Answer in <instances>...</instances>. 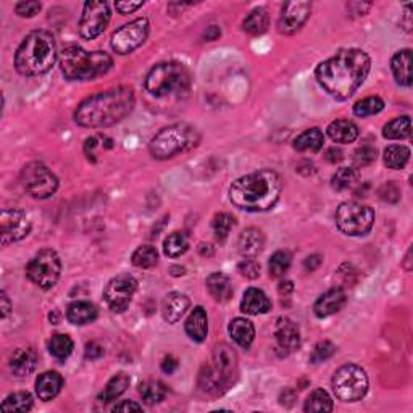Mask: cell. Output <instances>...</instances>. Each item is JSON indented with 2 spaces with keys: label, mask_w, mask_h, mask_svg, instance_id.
Returning <instances> with one entry per match:
<instances>
[{
  "label": "cell",
  "mask_w": 413,
  "mask_h": 413,
  "mask_svg": "<svg viewBox=\"0 0 413 413\" xmlns=\"http://www.w3.org/2000/svg\"><path fill=\"white\" fill-rule=\"evenodd\" d=\"M371 60L360 49H344L315 69L317 81L337 101L354 96L370 73Z\"/></svg>",
  "instance_id": "obj_1"
},
{
  "label": "cell",
  "mask_w": 413,
  "mask_h": 413,
  "mask_svg": "<svg viewBox=\"0 0 413 413\" xmlns=\"http://www.w3.org/2000/svg\"><path fill=\"white\" fill-rule=\"evenodd\" d=\"M131 87H115L89 97L74 112V121L84 128L113 126L126 118L134 108Z\"/></svg>",
  "instance_id": "obj_2"
},
{
  "label": "cell",
  "mask_w": 413,
  "mask_h": 413,
  "mask_svg": "<svg viewBox=\"0 0 413 413\" xmlns=\"http://www.w3.org/2000/svg\"><path fill=\"white\" fill-rule=\"evenodd\" d=\"M283 179L273 170H258L236 179L230 187L233 205L246 212H267L276 205Z\"/></svg>",
  "instance_id": "obj_3"
},
{
  "label": "cell",
  "mask_w": 413,
  "mask_h": 413,
  "mask_svg": "<svg viewBox=\"0 0 413 413\" xmlns=\"http://www.w3.org/2000/svg\"><path fill=\"white\" fill-rule=\"evenodd\" d=\"M57 60L56 39L49 31L37 29L29 33L15 53V68L23 76H39L47 73Z\"/></svg>",
  "instance_id": "obj_4"
},
{
  "label": "cell",
  "mask_w": 413,
  "mask_h": 413,
  "mask_svg": "<svg viewBox=\"0 0 413 413\" xmlns=\"http://www.w3.org/2000/svg\"><path fill=\"white\" fill-rule=\"evenodd\" d=\"M58 63L65 78L69 81H89L108 73L113 60L106 52H89L83 47L69 46L60 52Z\"/></svg>",
  "instance_id": "obj_5"
},
{
  "label": "cell",
  "mask_w": 413,
  "mask_h": 413,
  "mask_svg": "<svg viewBox=\"0 0 413 413\" xmlns=\"http://www.w3.org/2000/svg\"><path fill=\"white\" fill-rule=\"evenodd\" d=\"M237 378V355L228 344H218L213 349L212 363L201 371L199 386L203 392L220 396L235 385Z\"/></svg>",
  "instance_id": "obj_6"
},
{
  "label": "cell",
  "mask_w": 413,
  "mask_h": 413,
  "mask_svg": "<svg viewBox=\"0 0 413 413\" xmlns=\"http://www.w3.org/2000/svg\"><path fill=\"white\" fill-rule=\"evenodd\" d=\"M201 142V134L187 123H175L163 128L149 142V152L157 160H168L178 153L191 151Z\"/></svg>",
  "instance_id": "obj_7"
},
{
  "label": "cell",
  "mask_w": 413,
  "mask_h": 413,
  "mask_svg": "<svg viewBox=\"0 0 413 413\" xmlns=\"http://www.w3.org/2000/svg\"><path fill=\"white\" fill-rule=\"evenodd\" d=\"M191 87V73L178 62H163L153 67L146 78V89L155 97L179 96Z\"/></svg>",
  "instance_id": "obj_8"
},
{
  "label": "cell",
  "mask_w": 413,
  "mask_h": 413,
  "mask_svg": "<svg viewBox=\"0 0 413 413\" xmlns=\"http://www.w3.org/2000/svg\"><path fill=\"white\" fill-rule=\"evenodd\" d=\"M332 391L344 402H357L365 397L368 391V376L362 366L347 363L332 376Z\"/></svg>",
  "instance_id": "obj_9"
},
{
  "label": "cell",
  "mask_w": 413,
  "mask_h": 413,
  "mask_svg": "<svg viewBox=\"0 0 413 413\" xmlns=\"http://www.w3.org/2000/svg\"><path fill=\"white\" fill-rule=\"evenodd\" d=\"M336 225L347 236H363L375 225V212L360 202H344L336 210Z\"/></svg>",
  "instance_id": "obj_10"
},
{
  "label": "cell",
  "mask_w": 413,
  "mask_h": 413,
  "mask_svg": "<svg viewBox=\"0 0 413 413\" xmlns=\"http://www.w3.org/2000/svg\"><path fill=\"white\" fill-rule=\"evenodd\" d=\"M60 271H62V262L56 251L44 248L37 252L26 267V276L29 281L41 287V289H51L57 285Z\"/></svg>",
  "instance_id": "obj_11"
},
{
  "label": "cell",
  "mask_w": 413,
  "mask_h": 413,
  "mask_svg": "<svg viewBox=\"0 0 413 413\" xmlns=\"http://www.w3.org/2000/svg\"><path fill=\"white\" fill-rule=\"evenodd\" d=\"M22 184L29 196L34 199H47L56 194L58 179L49 168L41 162H31L23 168Z\"/></svg>",
  "instance_id": "obj_12"
},
{
  "label": "cell",
  "mask_w": 413,
  "mask_h": 413,
  "mask_svg": "<svg viewBox=\"0 0 413 413\" xmlns=\"http://www.w3.org/2000/svg\"><path fill=\"white\" fill-rule=\"evenodd\" d=\"M149 36V22L147 18L133 19L131 23L123 24L112 36V49L119 56L131 53L146 42Z\"/></svg>",
  "instance_id": "obj_13"
},
{
  "label": "cell",
  "mask_w": 413,
  "mask_h": 413,
  "mask_svg": "<svg viewBox=\"0 0 413 413\" xmlns=\"http://www.w3.org/2000/svg\"><path fill=\"white\" fill-rule=\"evenodd\" d=\"M137 291V281L131 275H118L107 283L103 289V298H106L108 308L115 313L126 310L131 303L134 294Z\"/></svg>",
  "instance_id": "obj_14"
},
{
  "label": "cell",
  "mask_w": 413,
  "mask_h": 413,
  "mask_svg": "<svg viewBox=\"0 0 413 413\" xmlns=\"http://www.w3.org/2000/svg\"><path fill=\"white\" fill-rule=\"evenodd\" d=\"M110 7L107 2L84 3L81 18H79V34L87 41H92L106 31L110 22Z\"/></svg>",
  "instance_id": "obj_15"
},
{
  "label": "cell",
  "mask_w": 413,
  "mask_h": 413,
  "mask_svg": "<svg viewBox=\"0 0 413 413\" xmlns=\"http://www.w3.org/2000/svg\"><path fill=\"white\" fill-rule=\"evenodd\" d=\"M31 231V221L26 213L19 208H3L0 213V235H2V244L22 241Z\"/></svg>",
  "instance_id": "obj_16"
},
{
  "label": "cell",
  "mask_w": 413,
  "mask_h": 413,
  "mask_svg": "<svg viewBox=\"0 0 413 413\" xmlns=\"http://www.w3.org/2000/svg\"><path fill=\"white\" fill-rule=\"evenodd\" d=\"M312 12V2H287L283 5L280 19H278V29L280 33L287 34H296L298 29H301L305 22L310 17Z\"/></svg>",
  "instance_id": "obj_17"
},
{
  "label": "cell",
  "mask_w": 413,
  "mask_h": 413,
  "mask_svg": "<svg viewBox=\"0 0 413 413\" xmlns=\"http://www.w3.org/2000/svg\"><path fill=\"white\" fill-rule=\"evenodd\" d=\"M301 347V331L289 318L278 320L275 328V351L280 357H286Z\"/></svg>",
  "instance_id": "obj_18"
},
{
  "label": "cell",
  "mask_w": 413,
  "mask_h": 413,
  "mask_svg": "<svg viewBox=\"0 0 413 413\" xmlns=\"http://www.w3.org/2000/svg\"><path fill=\"white\" fill-rule=\"evenodd\" d=\"M346 292L341 287H335V289L326 291L325 294L318 297V301L313 305V312L318 318H326L335 315L346 305Z\"/></svg>",
  "instance_id": "obj_19"
},
{
  "label": "cell",
  "mask_w": 413,
  "mask_h": 413,
  "mask_svg": "<svg viewBox=\"0 0 413 413\" xmlns=\"http://www.w3.org/2000/svg\"><path fill=\"white\" fill-rule=\"evenodd\" d=\"M265 247V236L258 228H247L237 239V252L244 258H255Z\"/></svg>",
  "instance_id": "obj_20"
},
{
  "label": "cell",
  "mask_w": 413,
  "mask_h": 413,
  "mask_svg": "<svg viewBox=\"0 0 413 413\" xmlns=\"http://www.w3.org/2000/svg\"><path fill=\"white\" fill-rule=\"evenodd\" d=\"M37 365V354L31 347H19L10 357V370L17 378L31 375Z\"/></svg>",
  "instance_id": "obj_21"
},
{
  "label": "cell",
  "mask_w": 413,
  "mask_h": 413,
  "mask_svg": "<svg viewBox=\"0 0 413 413\" xmlns=\"http://www.w3.org/2000/svg\"><path fill=\"white\" fill-rule=\"evenodd\" d=\"M271 302L270 298L267 297L265 292L262 289H257V287H248V289L244 292L242 302H241V310L247 315H263V313L270 312Z\"/></svg>",
  "instance_id": "obj_22"
},
{
  "label": "cell",
  "mask_w": 413,
  "mask_h": 413,
  "mask_svg": "<svg viewBox=\"0 0 413 413\" xmlns=\"http://www.w3.org/2000/svg\"><path fill=\"white\" fill-rule=\"evenodd\" d=\"M63 378L57 371H46L39 375L36 380V394L41 401L49 402L56 399L58 392L62 391Z\"/></svg>",
  "instance_id": "obj_23"
},
{
  "label": "cell",
  "mask_w": 413,
  "mask_h": 413,
  "mask_svg": "<svg viewBox=\"0 0 413 413\" xmlns=\"http://www.w3.org/2000/svg\"><path fill=\"white\" fill-rule=\"evenodd\" d=\"M189 308V298L181 292H170L162 303V315L168 323H178Z\"/></svg>",
  "instance_id": "obj_24"
},
{
  "label": "cell",
  "mask_w": 413,
  "mask_h": 413,
  "mask_svg": "<svg viewBox=\"0 0 413 413\" xmlns=\"http://www.w3.org/2000/svg\"><path fill=\"white\" fill-rule=\"evenodd\" d=\"M391 69L397 84L410 87L412 86V51L404 49L399 51L391 60Z\"/></svg>",
  "instance_id": "obj_25"
},
{
  "label": "cell",
  "mask_w": 413,
  "mask_h": 413,
  "mask_svg": "<svg viewBox=\"0 0 413 413\" xmlns=\"http://www.w3.org/2000/svg\"><path fill=\"white\" fill-rule=\"evenodd\" d=\"M228 331H230L233 341L242 349H248L255 339V328L246 318H235L228 326Z\"/></svg>",
  "instance_id": "obj_26"
},
{
  "label": "cell",
  "mask_w": 413,
  "mask_h": 413,
  "mask_svg": "<svg viewBox=\"0 0 413 413\" xmlns=\"http://www.w3.org/2000/svg\"><path fill=\"white\" fill-rule=\"evenodd\" d=\"M186 332L192 341L202 342L208 332L207 313L202 307H196L186 320Z\"/></svg>",
  "instance_id": "obj_27"
},
{
  "label": "cell",
  "mask_w": 413,
  "mask_h": 413,
  "mask_svg": "<svg viewBox=\"0 0 413 413\" xmlns=\"http://www.w3.org/2000/svg\"><path fill=\"white\" fill-rule=\"evenodd\" d=\"M207 287L210 296L215 298L217 302H228L231 301L233 297V285L231 280L228 278L225 273H213L207 278Z\"/></svg>",
  "instance_id": "obj_28"
},
{
  "label": "cell",
  "mask_w": 413,
  "mask_h": 413,
  "mask_svg": "<svg viewBox=\"0 0 413 413\" xmlns=\"http://www.w3.org/2000/svg\"><path fill=\"white\" fill-rule=\"evenodd\" d=\"M328 136L335 142L349 144L358 137V128L351 119H336L328 126Z\"/></svg>",
  "instance_id": "obj_29"
},
{
  "label": "cell",
  "mask_w": 413,
  "mask_h": 413,
  "mask_svg": "<svg viewBox=\"0 0 413 413\" xmlns=\"http://www.w3.org/2000/svg\"><path fill=\"white\" fill-rule=\"evenodd\" d=\"M67 318L69 323H73V325L83 326V325H87V323H92L94 320H96L97 310L91 302L78 301V302H73L71 305L68 307Z\"/></svg>",
  "instance_id": "obj_30"
},
{
  "label": "cell",
  "mask_w": 413,
  "mask_h": 413,
  "mask_svg": "<svg viewBox=\"0 0 413 413\" xmlns=\"http://www.w3.org/2000/svg\"><path fill=\"white\" fill-rule=\"evenodd\" d=\"M323 144H325V136L318 128H312L303 131L301 136L296 137L294 141V149L298 152H320L323 149Z\"/></svg>",
  "instance_id": "obj_31"
},
{
  "label": "cell",
  "mask_w": 413,
  "mask_h": 413,
  "mask_svg": "<svg viewBox=\"0 0 413 413\" xmlns=\"http://www.w3.org/2000/svg\"><path fill=\"white\" fill-rule=\"evenodd\" d=\"M128 386H129V376L126 373H118V375L113 376L112 380L107 382V386L103 387L101 396H99V401H101L102 404H108V402L117 401L118 397L128 389Z\"/></svg>",
  "instance_id": "obj_32"
},
{
  "label": "cell",
  "mask_w": 413,
  "mask_h": 413,
  "mask_svg": "<svg viewBox=\"0 0 413 413\" xmlns=\"http://www.w3.org/2000/svg\"><path fill=\"white\" fill-rule=\"evenodd\" d=\"M382 136L391 141L397 139H409L412 136V119L410 117H401L391 119L389 123L382 128Z\"/></svg>",
  "instance_id": "obj_33"
},
{
  "label": "cell",
  "mask_w": 413,
  "mask_h": 413,
  "mask_svg": "<svg viewBox=\"0 0 413 413\" xmlns=\"http://www.w3.org/2000/svg\"><path fill=\"white\" fill-rule=\"evenodd\" d=\"M268 23H270V18H268L267 10L255 8L247 15L246 19H244L242 28L246 33L252 34V36H257V34H262L267 31Z\"/></svg>",
  "instance_id": "obj_34"
},
{
  "label": "cell",
  "mask_w": 413,
  "mask_h": 413,
  "mask_svg": "<svg viewBox=\"0 0 413 413\" xmlns=\"http://www.w3.org/2000/svg\"><path fill=\"white\" fill-rule=\"evenodd\" d=\"M167 386L162 381H146L139 386V394L149 405L158 404L167 397Z\"/></svg>",
  "instance_id": "obj_35"
},
{
  "label": "cell",
  "mask_w": 413,
  "mask_h": 413,
  "mask_svg": "<svg viewBox=\"0 0 413 413\" xmlns=\"http://www.w3.org/2000/svg\"><path fill=\"white\" fill-rule=\"evenodd\" d=\"M335 405H332V401L330 394L323 389H315L308 396L305 401V405H303V410L312 412V413H325V412H332Z\"/></svg>",
  "instance_id": "obj_36"
},
{
  "label": "cell",
  "mask_w": 413,
  "mask_h": 413,
  "mask_svg": "<svg viewBox=\"0 0 413 413\" xmlns=\"http://www.w3.org/2000/svg\"><path fill=\"white\" fill-rule=\"evenodd\" d=\"M358 181V171L354 167H342L337 170L331 178V186L336 191H347V189L354 187Z\"/></svg>",
  "instance_id": "obj_37"
},
{
  "label": "cell",
  "mask_w": 413,
  "mask_h": 413,
  "mask_svg": "<svg viewBox=\"0 0 413 413\" xmlns=\"http://www.w3.org/2000/svg\"><path fill=\"white\" fill-rule=\"evenodd\" d=\"M163 248H165V253L168 257H181L189 248V236L183 231L171 233V235L165 239V246H163Z\"/></svg>",
  "instance_id": "obj_38"
},
{
  "label": "cell",
  "mask_w": 413,
  "mask_h": 413,
  "mask_svg": "<svg viewBox=\"0 0 413 413\" xmlns=\"http://www.w3.org/2000/svg\"><path fill=\"white\" fill-rule=\"evenodd\" d=\"M410 158V151L405 146H389L385 151V163L392 170H402Z\"/></svg>",
  "instance_id": "obj_39"
},
{
  "label": "cell",
  "mask_w": 413,
  "mask_h": 413,
  "mask_svg": "<svg viewBox=\"0 0 413 413\" xmlns=\"http://www.w3.org/2000/svg\"><path fill=\"white\" fill-rule=\"evenodd\" d=\"M74 349V344L71 337L67 335H53L52 339L49 341V352H51L52 357H56L57 360H65L71 355Z\"/></svg>",
  "instance_id": "obj_40"
},
{
  "label": "cell",
  "mask_w": 413,
  "mask_h": 413,
  "mask_svg": "<svg viewBox=\"0 0 413 413\" xmlns=\"http://www.w3.org/2000/svg\"><path fill=\"white\" fill-rule=\"evenodd\" d=\"M131 260L134 267L149 270V268H153L158 263V252L152 246H141L134 251Z\"/></svg>",
  "instance_id": "obj_41"
},
{
  "label": "cell",
  "mask_w": 413,
  "mask_h": 413,
  "mask_svg": "<svg viewBox=\"0 0 413 413\" xmlns=\"http://www.w3.org/2000/svg\"><path fill=\"white\" fill-rule=\"evenodd\" d=\"M292 263V257L287 251H278L271 255L270 262H268V271H270L271 278H283L289 270Z\"/></svg>",
  "instance_id": "obj_42"
},
{
  "label": "cell",
  "mask_w": 413,
  "mask_h": 413,
  "mask_svg": "<svg viewBox=\"0 0 413 413\" xmlns=\"http://www.w3.org/2000/svg\"><path fill=\"white\" fill-rule=\"evenodd\" d=\"M33 407V396L29 392H15L2 402L3 412H28Z\"/></svg>",
  "instance_id": "obj_43"
},
{
  "label": "cell",
  "mask_w": 413,
  "mask_h": 413,
  "mask_svg": "<svg viewBox=\"0 0 413 413\" xmlns=\"http://www.w3.org/2000/svg\"><path fill=\"white\" fill-rule=\"evenodd\" d=\"M382 108H385V102H382V99L371 96V97L363 99V101H360V102H357L354 106V113L360 118H366V117L376 115V113L382 112Z\"/></svg>",
  "instance_id": "obj_44"
},
{
  "label": "cell",
  "mask_w": 413,
  "mask_h": 413,
  "mask_svg": "<svg viewBox=\"0 0 413 413\" xmlns=\"http://www.w3.org/2000/svg\"><path fill=\"white\" fill-rule=\"evenodd\" d=\"M235 225H236L235 217L230 215V213H218L212 221L213 233H215V237L218 241H225V239L230 236V233L233 228H235Z\"/></svg>",
  "instance_id": "obj_45"
},
{
  "label": "cell",
  "mask_w": 413,
  "mask_h": 413,
  "mask_svg": "<svg viewBox=\"0 0 413 413\" xmlns=\"http://www.w3.org/2000/svg\"><path fill=\"white\" fill-rule=\"evenodd\" d=\"M375 160H376V149L368 146V144L358 147L354 152V163L357 167H368Z\"/></svg>",
  "instance_id": "obj_46"
},
{
  "label": "cell",
  "mask_w": 413,
  "mask_h": 413,
  "mask_svg": "<svg viewBox=\"0 0 413 413\" xmlns=\"http://www.w3.org/2000/svg\"><path fill=\"white\" fill-rule=\"evenodd\" d=\"M335 352H336L335 344H331L330 341H323V342H320V344L315 346V349H313L312 355H310V362L312 363L325 362L332 354H335Z\"/></svg>",
  "instance_id": "obj_47"
},
{
  "label": "cell",
  "mask_w": 413,
  "mask_h": 413,
  "mask_svg": "<svg viewBox=\"0 0 413 413\" xmlns=\"http://www.w3.org/2000/svg\"><path fill=\"white\" fill-rule=\"evenodd\" d=\"M237 268L241 275L248 278V280H255L260 275V265L255 262V258H244Z\"/></svg>",
  "instance_id": "obj_48"
},
{
  "label": "cell",
  "mask_w": 413,
  "mask_h": 413,
  "mask_svg": "<svg viewBox=\"0 0 413 413\" xmlns=\"http://www.w3.org/2000/svg\"><path fill=\"white\" fill-rule=\"evenodd\" d=\"M41 7H42L41 2H36V0H28V2H19L17 7H15V12H17L19 17H23V18H31L36 13H39Z\"/></svg>",
  "instance_id": "obj_49"
},
{
  "label": "cell",
  "mask_w": 413,
  "mask_h": 413,
  "mask_svg": "<svg viewBox=\"0 0 413 413\" xmlns=\"http://www.w3.org/2000/svg\"><path fill=\"white\" fill-rule=\"evenodd\" d=\"M115 7L121 15H128V13H133L134 10L141 8L142 2H117Z\"/></svg>",
  "instance_id": "obj_50"
},
{
  "label": "cell",
  "mask_w": 413,
  "mask_h": 413,
  "mask_svg": "<svg viewBox=\"0 0 413 413\" xmlns=\"http://www.w3.org/2000/svg\"><path fill=\"white\" fill-rule=\"evenodd\" d=\"M142 405L136 404V402L131 401H123L121 404H117L113 407V412H141Z\"/></svg>",
  "instance_id": "obj_51"
},
{
  "label": "cell",
  "mask_w": 413,
  "mask_h": 413,
  "mask_svg": "<svg viewBox=\"0 0 413 413\" xmlns=\"http://www.w3.org/2000/svg\"><path fill=\"white\" fill-rule=\"evenodd\" d=\"M86 358H91V360H96V358H101L103 355V349L97 342H91V344L86 346Z\"/></svg>",
  "instance_id": "obj_52"
},
{
  "label": "cell",
  "mask_w": 413,
  "mask_h": 413,
  "mask_svg": "<svg viewBox=\"0 0 413 413\" xmlns=\"http://www.w3.org/2000/svg\"><path fill=\"white\" fill-rule=\"evenodd\" d=\"M178 365H179V363H178L176 358L173 357V355H168V357L163 358V362H162V370L165 371V373H168V375H171V373L175 371L176 368H178Z\"/></svg>",
  "instance_id": "obj_53"
},
{
  "label": "cell",
  "mask_w": 413,
  "mask_h": 413,
  "mask_svg": "<svg viewBox=\"0 0 413 413\" xmlns=\"http://www.w3.org/2000/svg\"><path fill=\"white\" fill-rule=\"evenodd\" d=\"M0 310H2V318H7L10 310H12V302H10L8 296L5 294V291L0 292Z\"/></svg>",
  "instance_id": "obj_54"
},
{
  "label": "cell",
  "mask_w": 413,
  "mask_h": 413,
  "mask_svg": "<svg viewBox=\"0 0 413 413\" xmlns=\"http://www.w3.org/2000/svg\"><path fill=\"white\" fill-rule=\"evenodd\" d=\"M320 265H321V257L320 255H310V257L305 258V262H303V267H305L307 271H315Z\"/></svg>",
  "instance_id": "obj_55"
},
{
  "label": "cell",
  "mask_w": 413,
  "mask_h": 413,
  "mask_svg": "<svg viewBox=\"0 0 413 413\" xmlns=\"http://www.w3.org/2000/svg\"><path fill=\"white\" fill-rule=\"evenodd\" d=\"M325 157H326V160L330 162V163H337V162L342 160V152L339 151V149L331 147V149H328V152H326Z\"/></svg>",
  "instance_id": "obj_56"
},
{
  "label": "cell",
  "mask_w": 413,
  "mask_h": 413,
  "mask_svg": "<svg viewBox=\"0 0 413 413\" xmlns=\"http://www.w3.org/2000/svg\"><path fill=\"white\" fill-rule=\"evenodd\" d=\"M292 289H294V286H292L291 281H285V283H281V285H280V294L287 296Z\"/></svg>",
  "instance_id": "obj_57"
},
{
  "label": "cell",
  "mask_w": 413,
  "mask_h": 413,
  "mask_svg": "<svg viewBox=\"0 0 413 413\" xmlns=\"http://www.w3.org/2000/svg\"><path fill=\"white\" fill-rule=\"evenodd\" d=\"M171 275H173V276L184 275V268H183V267H171Z\"/></svg>",
  "instance_id": "obj_58"
}]
</instances>
